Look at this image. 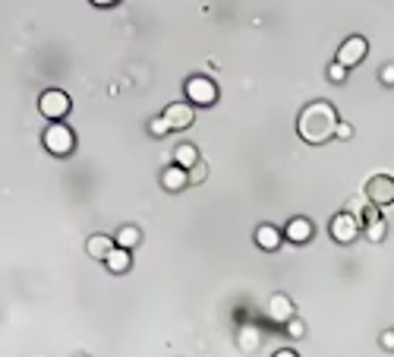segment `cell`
I'll use <instances>...</instances> for the list:
<instances>
[{
  "label": "cell",
  "instance_id": "6da1fadb",
  "mask_svg": "<svg viewBox=\"0 0 394 357\" xmlns=\"http://www.w3.org/2000/svg\"><path fill=\"white\" fill-rule=\"evenodd\" d=\"M334 130H338V111H334V104L313 102V104H306V108L299 111L297 133H299L303 143L322 145V143H328V139L334 136Z\"/></svg>",
  "mask_w": 394,
  "mask_h": 357
},
{
  "label": "cell",
  "instance_id": "7a4b0ae2",
  "mask_svg": "<svg viewBox=\"0 0 394 357\" xmlns=\"http://www.w3.org/2000/svg\"><path fill=\"white\" fill-rule=\"evenodd\" d=\"M41 143H44V149L51 152V155H69V152L76 149V136L73 130H69L63 120H51V127L44 130V136H41Z\"/></svg>",
  "mask_w": 394,
  "mask_h": 357
},
{
  "label": "cell",
  "instance_id": "3957f363",
  "mask_svg": "<svg viewBox=\"0 0 394 357\" xmlns=\"http://www.w3.org/2000/svg\"><path fill=\"white\" fill-rule=\"evenodd\" d=\"M328 231H331V237L338 244H354L356 234L363 231V221H360V215H354V212H338L331 219V225H328Z\"/></svg>",
  "mask_w": 394,
  "mask_h": 357
},
{
  "label": "cell",
  "instance_id": "277c9868",
  "mask_svg": "<svg viewBox=\"0 0 394 357\" xmlns=\"http://www.w3.org/2000/svg\"><path fill=\"white\" fill-rule=\"evenodd\" d=\"M186 98H190V104H199V108L215 104L217 102L215 79H208V76H192V79H186Z\"/></svg>",
  "mask_w": 394,
  "mask_h": 357
},
{
  "label": "cell",
  "instance_id": "5b68a950",
  "mask_svg": "<svg viewBox=\"0 0 394 357\" xmlns=\"http://www.w3.org/2000/svg\"><path fill=\"white\" fill-rule=\"evenodd\" d=\"M69 108H73V104H69V95L60 89H48L38 98V111L48 117V120H63V117L69 114Z\"/></svg>",
  "mask_w": 394,
  "mask_h": 357
},
{
  "label": "cell",
  "instance_id": "8992f818",
  "mask_svg": "<svg viewBox=\"0 0 394 357\" xmlns=\"http://www.w3.org/2000/svg\"><path fill=\"white\" fill-rule=\"evenodd\" d=\"M366 200L372 203V206H379V209L394 206V177H388V174H375V177L366 184Z\"/></svg>",
  "mask_w": 394,
  "mask_h": 357
},
{
  "label": "cell",
  "instance_id": "52a82bcc",
  "mask_svg": "<svg viewBox=\"0 0 394 357\" xmlns=\"http://www.w3.org/2000/svg\"><path fill=\"white\" fill-rule=\"evenodd\" d=\"M366 54H369V42H366V38H363V35H350V38H347V42L338 48V57H334V61L344 63V67L350 70V67H356V63L366 61Z\"/></svg>",
  "mask_w": 394,
  "mask_h": 357
},
{
  "label": "cell",
  "instance_id": "ba28073f",
  "mask_svg": "<svg viewBox=\"0 0 394 357\" xmlns=\"http://www.w3.org/2000/svg\"><path fill=\"white\" fill-rule=\"evenodd\" d=\"M360 221H363V231H366V237L372 244H381L385 241V234H388V225L385 219H381V209L379 206H369L360 212Z\"/></svg>",
  "mask_w": 394,
  "mask_h": 357
},
{
  "label": "cell",
  "instance_id": "9c48e42d",
  "mask_svg": "<svg viewBox=\"0 0 394 357\" xmlns=\"http://www.w3.org/2000/svg\"><path fill=\"white\" fill-rule=\"evenodd\" d=\"M164 117H167L170 130H190L192 120H196V104H167V111H164Z\"/></svg>",
  "mask_w": 394,
  "mask_h": 357
},
{
  "label": "cell",
  "instance_id": "30bf717a",
  "mask_svg": "<svg viewBox=\"0 0 394 357\" xmlns=\"http://www.w3.org/2000/svg\"><path fill=\"white\" fill-rule=\"evenodd\" d=\"M293 316H297V310H293V301L287 294H274L272 301H268V319H272V323L284 326L287 319H293Z\"/></svg>",
  "mask_w": 394,
  "mask_h": 357
},
{
  "label": "cell",
  "instance_id": "8fae6325",
  "mask_svg": "<svg viewBox=\"0 0 394 357\" xmlns=\"http://www.w3.org/2000/svg\"><path fill=\"white\" fill-rule=\"evenodd\" d=\"M186 184H190V171H186V168L170 165V168H164L161 171V187L167 193H180Z\"/></svg>",
  "mask_w": 394,
  "mask_h": 357
},
{
  "label": "cell",
  "instance_id": "7c38bea8",
  "mask_svg": "<svg viewBox=\"0 0 394 357\" xmlns=\"http://www.w3.org/2000/svg\"><path fill=\"white\" fill-rule=\"evenodd\" d=\"M313 221L309 219H290L287 221V228H284V237L290 244H306V241H313Z\"/></svg>",
  "mask_w": 394,
  "mask_h": 357
},
{
  "label": "cell",
  "instance_id": "4fadbf2b",
  "mask_svg": "<svg viewBox=\"0 0 394 357\" xmlns=\"http://www.w3.org/2000/svg\"><path fill=\"white\" fill-rule=\"evenodd\" d=\"M281 241H284V231H281V228H274V225H258L256 228V247L274 253V250L281 247Z\"/></svg>",
  "mask_w": 394,
  "mask_h": 357
},
{
  "label": "cell",
  "instance_id": "5bb4252c",
  "mask_svg": "<svg viewBox=\"0 0 394 357\" xmlns=\"http://www.w3.org/2000/svg\"><path fill=\"white\" fill-rule=\"evenodd\" d=\"M114 247H117V241L114 237H108V234H92L89 241H85V253H89L92 260H101V262L108 260V253Z\"/></svg>",
  "mask_w": 394,
  "mask_h": 357
},
{
  "label": "cell",
  "instance_id": "9a60e30c",
  "mask_svg": "<svg viewBox=\"0 0 394 357\" xmlns=\"http://www.w3.org/2000/svg\"><path fill=\"white\" fill-rule=\"evenodd\" d=\"M104 266H108L114 275H123L129 266H133V256H129V250L114 247V250H110V253H108V260H104Z\"/></svg>",
  "mask_w": 394,
  "mask_h": 357
},
{
  "label": "cell",
  "instance_id": "2e32d148",
  "mask_svg": "<svg viewBox=\"0 0 394 357\" xmlns=\"http://www.w3.org/2000/svg\"><path fill=\"white\" fill-rule=\"evenodd\" d=\"M196 161H199V149L192 143H180L177 149H174V165H180V168H186V171H190Z\"/></svg>",
  "mask_w": 394,
  "mask_h": 357
},
{
  "label": "cell",
  "instance_id": "e0dca14e",
  "mask_svg": "<svg viewBox=\"0 0 394 357\" xmlns=\"http://www.w3.org/2000/svg\"><path fill=\"white\" fill-rule=\"evenodd\" d=\"M258 342H262V332H258L256 326H243V329H240V335H237L240 351H246V354H252V351L258 348Z\"/></svg>",
  "mask_w": 394,
  "mask_h": 357
},
{
  "label": "cell",
  "instance_id": "ac0fdd59",
  "mask_svg": "<svg viewBox=\"0 0 394 357\" xmlns=\"http://www.w3.org/2000/svg\"><path fill=\"white\" fill-rule=\"evenodd\" d=\"M117 247H123V250H133V247H139V241H142V231H139L136 225H126V228H120L117 231Z\"/></svg>",
  "mask_w": 394,
  "mask_h": 357
},
{
  "label": "cell",
  "instance_id": "d6986e66",
  "mask_svg": "<svg viewBox=\"0 0 394 357\" xmlns=\"http://www.w3.org/2000/svg\"><path fill=\"white\" fill-rule=\"evenodd\" d=\"M149 133H151V136H167V133H170V124H167V117H155V120H151V124H149Z\"/></svg>",
  "mask_w": 394,
  "mask_h": 357
},
{
  "label": "cell",
  "instance_id": "ffe728a7",
  "mask_svg": "<svg viewBox=\"0 0 394 357\" xmlns=\"http://www.w3.org/2000/svg\"><path fill=\"white\" fill-rule=\"evenodd\" d=\"M205 177H208V165H205L202 158H199L196 165H192V168H190V184H202V180H205Z\"/></svg>",
  "mask_w": 394,
  "mask_h": 357
},
{
  "label": "cell",
  "instance_id": "44dd1931",
  "mask_svg": "<svg viewBox=\"0 0 394 357\" xmlns=\"http://www.w3.org/2000/svg\"><path fill=\"white\" fill-rule=\"evenodd\" d=\"M287 335H290V338H303L306 335V323H303V319H297V316H293V319H287Z\"/></svg>",
  "mask_w": 394,
  "mask_h": 357
},
{
  "label": "cell",
  "instance_id": "7402d4cb",
  "mask_svg": "<svg viewBox=\"0 0 394 357\" xmlns=\"http://www.w3.org/2000/svg\"><path fill=\"white\" fill-rule=\"evenodd\" d=\"M328 79H331V83H344V79H347V67H344V63L334 61L331 67H328Z\"/></svg>",
  "mask_w": 394,
  "mask_h": 357
},
{
  "label": "cell",
  "instance_id": "603a6c76",
  "mask_svg": "<svg viewBox=\"0 0 394 357\" xmlns=\"http://www.w3.org/2000/svg\"><path fill=\"white\" fill-rule=\"evenodd\" d=\"M334 136H338V139H350V136H354V127L347 124V120H338V130H334Z\"/></svg>",
  "mask_w": 394,
  "mask_h": 357
},
{
  "label": "cell",
  "instance_id": "cb8c5ba5",
  "mask_svg": "<svg viewBox=\"0 0 394 357\" xmlns=\"http://www.w3.org/2000/svg\"><path fill=\"white\" fill-rule=\"evenodd\" d=\"M381 83L385 86H394V63H388V67H381Z\"/></svg>",
  "mask_w": 394,
  "mask_h": 357
},
{
  "label": "cell",
  "instance_id": "d4e9b609",
  "mask_svg": "<svg viewBox=\"0 0 394 357\" xmlns=\"http://www.w3.org/2000/svg\"><path fill=\"white\" fill-rule=\"evenodd\" d=\"M381 348L394 351V332H381Z\"/></svg>",
  "mask_w": 394,
  "mask_h": 357
},
{
  "label": "cell",
  "instance_id": "484cf974",
  "mask_svg": "<svg viewBox=\"0 0 394 357\" xmlns=\"http://www.w3.org/2000/svg\"><path fill=\"white\" fill-rule=\"evenodd\" d=\"M274 357H299L297 351H290V348H281V351H274Z\"/></svg>",
  "mask_w": 394,
  "mask_h": 357
},
{
  "label": "cell",
  "instance_id": "4316f807",
  "mask_svg": "<svg viewBox=\"0 0 394 357\" xmlns=\"http://www.w3.org/2000/svg\"><path fill=\"white\" fill-rule=\"evenodd\" d=\"M92 3H95V7H114L117 0H92Z\"/></svg>",
  "mask_w": 394,
  "mask_h": 357
},
{
  "label": "cell",
  "instance_id": "83f0119b",
  "mask_svg": "<svg viewBox=\"0 0 394 357\" xmlns=\"http://www.w3.org/2000/svg\"><path fill=\"white\" fill-rule=\"evenodd\" d=\"M79 357H85V354H79Z\"/></svg>",
  "mask_w": 394,
  "mask_h": 357
}]
</instances>
